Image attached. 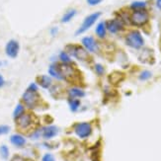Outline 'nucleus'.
Returning a JSON list of instances; mask_svg holds the SVG:
<instances>
[{
	"instance_id": "9",
	"label": "nucleus",
	"mask_w": 161,
	"mask_h": 161,
	"mask_svg": "<svg viewBox=\"0 0 161 161\" xmlns=\"http://www.w3.org/2000/svg\"><path fill=\"white\" fill-rule=\"evenodd\" d=\"M81 43L84 48H85L88 53H96L99 51V45H98L97 41L93 37H91V36L84 37L81 40Z\"/></svg>"
},
{
	"instance_id": "33",
	"label": "nucleus",
	"mask_w": 161,
	"mask_h": 161,
	"mask_svg": "<svg viewBox=\"0 0 161 161\" xmlns=\"http://www.w3.org/2000/svg\"><path fill=\"white\" fill-rule=\"evenodd\" d=\"M5 85V79L3 76L0 74V88H2Z\"/></svg>"
},
{
	"instance_id": "6",
	"label": "nucleus",
	"mask_w": 161,
	"mask_h": 161,
	"mask_svg": "<svg viewBox=\"0 0 161 161\" xmlns=\"http://www.w3.org/2000/svg\"><path fill=\"white\" fill-rule=\"evenodd\" d=\"M130 22L131 25L136 27H142L149 21V13L145 9L135 10L130 16Z\"/></svg>"
},
{
	"instance_id": "10",
	"label": "nucleus",
	"mask_w": 161,
	"mask_h": 161,
	"mask_svg": "<svg viewBox=\"0 0 161 161\" xmlns=\"http://www.w3.org/2000/svg\"><path fill=\"white\" fill-rule=\"evenodd\" d=\"M20 51V45L16 40H10L5 46V53L10 58H15L18 57Z\"/></svg>"
},
{
	"instance_id": "17",
	"label": "nucleus",
	"mask_w": 161,
	"mask_h": 161,
	"mask_svg": "<svg viewBox=\"0 0 161 161\" xmlns=\"http://www.w3.org/2000/svg\"><path fill=\"white\" fill-rule=\"evenodd\" d=\"M95 33L100 39H104L105 37H106V35H107L106 22L102 21V22L98 23V25L96 26V29H95Z\"/></svg>"
},
{
	"instance_id": "24",
	"label": "nucleus",
	"mask_w": 161,
	"mask_h": 161,
	"mask_svg": "<svg viewBox=\"0 0 161 161\" xmlns=\"http://www.w3.org/2000/svg\"><path fill=\"white\" fill-rule=\"evenodd\" d=\"M152 77V73L149 70H143L139 73L138 75V79L141 81H146V80H149Z\"/></svg>"
},
{
	"instance_id": "13",
	"label": "nucleus",
	"mask_w": 161,
	"mask_h": 161,
	"mask_svg": "<svg viewBox=\"0 0 161 161\" xmlns=\"http://www.w3.org/2000/svg\"><path fill=\"white\" fill-rule=\"evenodd\" d=\"M66 93L68 98H71V99H81V98L85 96V91L77 86L70 87L67 90Z\"/></svg>"
},
{
	"instance_id": "2",
	"label": "nucleus",
	"mask_w": 161,
	"mask_h": 161,
	"mask_svg": "<svg viewBox=\"0 0 161 161\" xmlns=\"http://www.w3.org/2000/svg\"><path fill=\"white\" fill-rule=\"evenodd\" d=\"M65 52L74 58L78 59L80 61H88L90 59L89 53L84 48L83 46L69 44L65 47Z\"/></svg>"
},
{
	"instance_id": "1",
	"label": "nucleus",
	"mask_w": 161,
	"mask_h": 161,
	"mask_svg": "<svg viewBox=\"0 0 161 161\" xmlns=\"http://www.w3.org/2000/svg\"><path fill=\"white\" fill-rule=\"evenodd\" d=\"M58 71L60 74L61 80L67 82H74L77 80L79 76V71L73 64H58Z\"/></svg>"
},
{
	"instance_id": "32",
	"label": "nucleus",
	"mask_w": 161,
	"mask_h": 161,
	"mask_svg": "<svg viewBox=\"0 0 161 161\" xmlns=\"http://www.w3.org/2000/svg\"><path fill=\"white\" fill-rule=\"evenodd\" d=\"M58 31H59V29L58 27H53L52 29H51V31H50V33H51V35L52 36H57V35L58 34Z\"/></svg>"
},
{
	"instance_id": "3",
	"label": "nucleus",
	"mask_w": 161,
	"mask_h": 161,
	"mask_svg": "<svg viewBox=\"0 0 161 161\" xmlns=\"http://www.w3.org/2000/svg\"><path fill=\"white\" fill-rule=\"evenodd\" d=\"M125 44L131 48L139 50V48H142L144 45V39L141 32L134 30V31H130L127 36H125Z\"/></svg>"
},
{
	"instance_id": "21",
	"label": "nucleus",
	"mask_w": 161,
	"mask_h": 161,
	"mask_svg": "<svg viewBox=\"0 0 161 161\" xmlns=\"http://www.w3.org/2000/svg\"><path fill=\"white\" fill-rule=\"evenodd\" d=\"M58 58L60 60V64H73L71 57L65 51H62L58 54Z\"/></svg>"
},
{
	"instance_id": "34",
	"label": "nucleus",
	"mask_w": 161,
	"mask_h": 161,
	"mask_svg": "<svg viewBox=\"0 0 161 161\" xmlns=\"http://www.w3.org/2000/svg\"><path fill=\"white\" fill-rule=\"evenodd\" d=\"M156 7L161 10V0H156Z\"/></svg>"
},
{
	"instance_id": "25",
	"label": "nucleus",
	"mask_w": 161,
	"mask_h": 161,
	"mask_svg": "<svg viewBox=\"0 0 161 161\" xmlns=\"http://www.w3.org/2000/svg\"><path fill=\"white\" fill-rule=\"evenodd\" d=\"M94 71H95V73H96L98 76H102V75L105 74V68H104V66H103L102 64H96L94 65Z\"/></svg>"
},
{
	"instance_id": "15",
	"label": "nucleus",
	"mask_w": 161,
	"mask_h": 161,
	"mask_svg": "<svg viewBox=\"0 0 161 161\" xmlns=\"http://www.w3.org/2000/svg\"><path fill=\"white\" fill-rule=\"evenodd\" d=\"M10 142L11 143L16 146V147H24V146L27 144V139L25 136H23L22 135H19V134H15V135H12L10 137Z\"/></svg>"
},
{
	"instance_id": "5",
	"label": "nucleus",
	"mask_w": 161,
	"mask_h": 161,
	"mask_svg": "<svg viewBox=\"0 0 161 161\" xmlns=\"http://www.w3.org/2000/svg\"><path fill=\"white\" fill-rule=\"evenodd\" d=\"M41 101H42L41 96L38 92H35V91H31L28 89L25 91V93L22 96V103L28 109L37 108L40 105Z\"/></svg>"
},
{
	"instance_id": "4",
	"label": "nucleus",
	"mask_w": 161,
	"mask_h": 161,
	"mask_svg": "<svg viewBox=\"0 0 161 161\" xmlns=\"http://www.w3.org/2000/svg\"><path fill=\"white\" fill-rule=\"evenodd\" d=\"M73 131L80 139H87L93 132V127L89 122H78L74 124Z\"/></svg>"
},
{
	"instance_id": "18",
	"label": "nucleus",
	"mask_w": 161,
	"mask_h": 161,
	"mask_svg": "<svg viewBox=\"0 0 161 161\" xmlns=\"http://www.w3.org/2000/svg\"><path fill=\"white\" fill-rule=\"evenodd\" d=\"M48 75L51 76L52 78H54L57 80H61L60 74L58 71V64H52L50 66H48Z\"/></svg>"
},
{
	"instance_id": "7",
	"label": "nucleus",
	"mask_w": 161,
	"mask_h": 161,
	"mask_svg": "<svg viewBox=\"0 0 161 161\" xmlns=\"http://www.w3.org/2000/svg\"><path fill=\"white\" fill-rule=\"evenodd\" d=\"M100 16H101V12H94V13L89 14L88 16H86L82 21L81 25L78 27V29L76 30L75 36H79V35H82L85 32H87L90 28L97 22V20L100 18Z\"/></svg>"
},
{
	"instance_id": "22",
	"label": "nucleus",
	"mask_w": 161,
	"mask_h": 161,
	"mask_svg": "<svg viewBox=\"0 0 161 161\" xmlns=\"http://www.w3.org/2000/svg\"><path fill=\"white\" fill-rule=\"evenodd\" d=\"M9 155H10V151H9L8 146L5 144H2L0 146V156H1L2 159L6 160L9 158Z\"/></svg>"
},
{
	"instance_id": "27",
	"label": "nucleus",
	"mask_w": 161,
	"mask_h": 161,
	"mask_svg": "<svg viewBox=\"0 0 161 161\" xmlns=\"http://www.w3.org/2000/svg\"><path fill=\"white\" fill-rule=\"evenodd\" d=\"M42 161H57L55 157L52 154V153H45L42 157Z\"/></svg>"
},
{
	"instance_id": "30",
	"label": "nucleus",
	"mask_w": 161,
	"mask_h": 161,
	"mask_svg": "<svg viewBox=\"0 0 161 161\" xmlns=\"http://www.w3.org/2000/svg\"><path fill=\"white\" fill-rule=\"evenodd\" d=\"M28 90H31V91H35V92H38L39 91V86L37 83H31L29 86L27 88Z\"/></svg>"
},
{
	"instance_id": "8",
	"label": "nucleus",
	"mask_w": 161,
	"mask_h": 161,
	"mask_svg": "<svg viewBox=\"0 0 161 161\" xmlns=\"http://www.w3.org/2000/svg\"><path fill=\"white\" fill-rule=\"evenodd\" d=\"M16 121L17 128L21 130H28L35 124V117L31 113H24Z\"/></svg>"
},
{
	"instance_id": "35",
	"label": "nucleus",
	"mask_w": 161,
	"mask_h": 161,
	"mask_svg": "<svg viewBox=\"0 0 161 161\" xmlns=\"http://www.w3.org/2000/svg\"><path fill=\"white\" fill-rule=\"evenodd\" d=\"M1 65H2V62H1V61H0V66H1Z\"/></svg>"
},
{
	"instance_id": "23",
	"label": "nucleus",
	"mask_w": 161,
	"mask_h": 161,
	"mask_svg": "<svg viewBox=\"0 0 161 161\" xmlns=\"http://www.w3.org/2000/svg\"><path fill=\"white\" fill-rule=\"evenodd\" d=\"M146 5H147V3L145 1H135L130 4V8L134 10H142L145 9Z\"/></svg>"
},
{
	"instance_id": "28",
	"label": "nucleus",
	"mask_w": 161,
	"mask_h": 161,
	"mask_svg": "<svg viewBox=\"0 0 161 161\" xmlns=\"http://www.w3.org/2000/svg\"><path fill=\"white\" fill-rule=\"evenodd\" d=\"M31 137L33 139H39L40 137H42V130L41 129H38L35 130L33 134L31 135Z\"/></svg>"
},
{
	"instance_id": "26",
	"label": "nucleus",
	"mask_w": 161,
	"mask_h": 161,
	"mask_svg": "<svg viewBox=\"0 0 161 161\" xmlns=\"http://www.w3.org/2000/svg\"><path fill=\"white\" fill-rule=\"evenodd\" d=\"M10 131V127L7 125H0V136L7 135Z\"/></svg>"
},
{
	"instance_id": "16",
	"label": "nucleus",
	"mask_w": 161,
	"mask_h": 161,
	"mask_svg": "<svg viewBox=\"0 0 161 161\" xmlns=\"http://www.w3.org/2000/svg\"><path fill=\"white\" fill-rule=\"evenodd\" d=\"M76 14H77V10L76 9H68L64 15H62L60 21H61V23L62 24H66L68 22H70V21L76 16Z\"/></svg>"
},
{
	"instance_id": "12",
	"label": "nucleus",
	"mask_w": 161,
	"mask_h": 161,
	"mask_svg": "<svg viewBox=\"0 0 161 161\" xmlns=\"http://www.w3.org/2000/svg\"><path fill=\"white\" fill-rule=\"evenodd\" d=\"M41 130H42V137L47 139V141L55 137L59 132L58 127V125H45V127L41 128Z\"/></svg>"
},
{
	"instance_id": "11",
	"label": "nucleus",
	"mask_w": 161,
	"mask_h": 161,
	"mask_svg": "<svg viewBox=\"0 0 161 161\" xmlns=\"http://www.w3.org/2000/svg\"><path fill=\"white\" fill-rule=\"evenodd\" d=\"M106 28L111 34H117L124 30V22L121 18L112 19L106 22Z\"/></svg>"
},
{
	"instance_id": "20",
	"label": "nucleus",
	"mask_w": 161,
	"mask_h": 161,
	"mask_svg": "<svg viewBox=\"0 0 161 161\" xmlns=\"http://www.w3.org/2000/svg\"><path fill=\"white\" fill-rule=\"evenodd\" d=\"M25 106H24V104L23 103H19L17 106L15 107V109H14V112H13V118H14V120H17V119L19 117L22 116L24 113H26L25 112Z\"/></svg>"
},
{
	"instance_id": "29",
	"label": "nucleus",
	"mask_w": 161,
	"mask_h": 161,
	"mask_svg": "<svg viewBox=\"0 0 161 161\" xmlns=\"http://www.w3.org/2000/svg\"><path fill=\"white\" fill-rule=\"evenodd\" d=\"M103 0H86V2L89 6H96L99 5Z\"/></svg>"
},
{
	"instance_id": "19",
	"label": "nucleus",
	"mask_w": 161,
	"mask_h": 161,
	"mask_svg": "<svg viewBox=\"0 0 161 161\" xmlns=\"http://www.w3.org/2000/svg\"><path fill=\"white\" fill-rule=\"evenodd\" d=\"M67 104H68V107L69 110L73 113L77 112L79 110V108L81 107V101L80 99H71V98H68L67 99Z\"/></svg>"
},
{
	"instance_id": "14",
	"label": "nucleus",
	"mask_w": 161,
	"mask_h": 161,
	"mask_svg": "<svg viewBox=\"0 0 161 161\" xmlns=\"http://www.w3.org/2000/svg\"><path fill=\"white\" fill-rule=\"evenodd\" d=\"M37 84L44 89H51L53 85V82L50 75H40L37 78Z\"/></svg>"
},
{
	"instance_id": "31",
	"label": "nucleus",
	"mask_w": 161,
	"mask_h": 161,
	"mask_svg": "<svg viewBox=\"0 0 161 161\" xmlns=\"http://www.w3.org/2000/svg\"><path fill=\"white\" fill-rule=\"evenodd\" d=\"M10 161H28V160H27L25 157H23V156L16 154V155H14V156L11 158V160H10Z\"/></svg>"
}]
</instances>
